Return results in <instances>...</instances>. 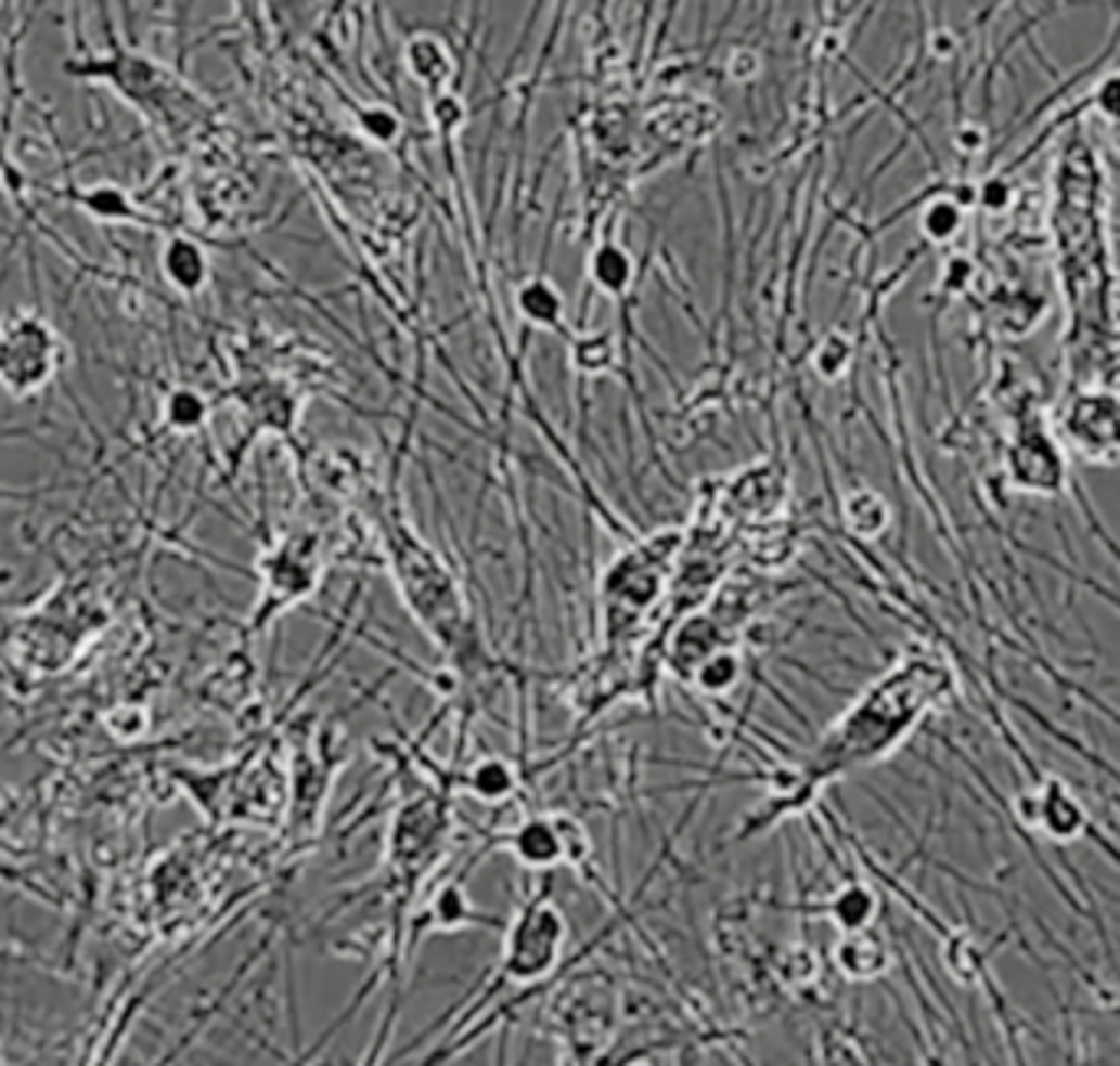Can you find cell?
I'll use <instances>...</instances> for the list:
<instances>
[{
    "label": "cell",
    "mask_w": 1120,
    "mask_h": 1066,
    "mask_svg": "<svg viewBox=\"0 0 1120 1066\" xmlns=\"http://www.w3.org/2000/svg\"><path fill=\"white\" fill-rule=\"evenodd\" d=\"M165 273H168V280H171L175 286H181V289H197L201 280H204V273H207V266H204V257H201V250H197L194 244L175 240V244L168 247V253H165Z\"/></svg>",
    "instance_id": "cell-7"
},
{
    "label": "cell",
    "mask_w": 1120,
    "mask_h": 1066,
    "mask_svg": "<svg viewBox=\"0 0 1120 1066\" xmlns=\"http://www.w3.org/2000/svg\"><path fill=\"white\" fill-rule=\"evenodd\" d=\"M563 938H566L563 912L549 902H532L513 928L510 949H506V972L513 978L542 975L555 962L558 949H563Z\"/></svg>",
    "instance_id": "cell-2"
},
{
    "label": "cell",
    "mask_w": 1120,
    "mask_h": 1066,
    "mask_svg": "<svg viewBox=\"0 0 1120 1066\" xmlns=\"http://www.w3.org/2000/svg\"><path fill=\"white\" fill-rule=\"evenodd\" d=\"M874 909H877V899L871 896L867 886H845L838 899L832 902V919H838L845 932H861L874 919Z\"/></svg>",
    "instance_id": "cell-6"
},
{
    "label": "cell",
    "mask_w": 1120,
    "mask_h": 1066,
    "mask_svg": "<svg viewBox=\"0 0 1120 1066\" xmlns=\"http://www.w3.org/2000/svg\"><path fill=\"white\" fill-rule=\"evenodd\" d=\"M471 784H474V791H477L480 797L500 801L503 794L513 791V775H510V768L500 765V762H484V765L471 775Z\"/></svg>",
    "instance_id": "cell-8"
},
{
    "label": "cell",
    "mask_w": 1120,
    "mask_h": 1066,
    "mask_svg": "<svg viewBox=\"0 0 1120 1066\" xmlns=\"http://www.w3.org/2000/svg\"><path fill=\"white\" fill-rule=\"evenodd\" d=\"M168 417H171L175 424H181V427H194V424L204 417V404H201V398H197V394L181 391V394H175V398H171V404H168Z\"/></svg>",
    "instance_id": "cell-9"
},
{
    "label": "cell",
    "mask_w": 1120,
    "mask_h": 1066,
    "mask_svg": "<svg viewBox=\"0 0 1120 1066\" xmlns=\"http://www.w3.org/2000/svg\"><path fill=\"white\" fill-rule=\"evenodd\" d=\"M1035 817H1039L1042 831L1055 841H1068L1084 827V814H1081L1078 801L1071 794H1065L1058 784L1048 794H1042V801L1035 804Z\"/></svg>",
    "instance_id": "cell-5"
},
{
    "label": "cell",
    "mask_w": 1120,
    "mask_h": 1066,
    "mask_svg": "<svg viewBox=\"0 0 1120 1066\" xmlns=\"http://www.w3.org/2000/svg\"><path fill=\"white\" fill-rule=\"evenodd\" d=\"M510 850L526 867H555L566 860V817H536L510 834Z\"/></svg>",
    "instance_id": "cell-3"
},
{
    "label": "cell",
    "mask_w": 1120,
    "mask_h": 1066,
    "mask_svg": "<svg viewBox=\"0 0 1120 1066\" xmlns=\"http://www.w3.org/2000/svg\"><path fill=\"white\" fill-rule=\"evenodd\" d=\"M53 372V335L30 315L0 328V381L17 391L40 388Z\"/></svg>",
    "instance_id": "cell-1"
},
{
    "label": "cell",
    "mask_w": 1120,
    "mask_h": 1066,
    "mask_svg": "<svg viewBox=\"0 0 1120 1066\" xmlns=\"http://www.w3.org/2000/svg\"><path fill=\"white\" fill-rule=\"evenodd\" d=\"M887 965V952L880 938H874L867 928L861 932H848L838 945V968L848 978H874L880 975Z\"/></svg>",
    "instance_id": "cell-4"
}]
</instances>
